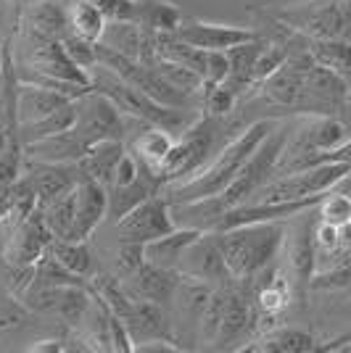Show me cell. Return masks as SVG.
<instances>
[{"instance_id": "cell-29", "label": "cell", "mask_w": 351, "mask_h": 353, "mask_svg": "<svg viewBox=\"0 0 351 353\" xmlns=\"http://www.w3.org/2000/svg\"><path fill=\"white\" fill-rule=\"evenodd\" d=\"M74 121H77V101H69L66 105L56 108L53 114H48V117L40 119V121L19 127V143L24 148V145H30V143L43 140V137L59 134V132H64V130H69Z\"/></svg>"}, {"instance_id": "cell-14", "label": "cell", "mask_w": 351, "mask_h": 353, "mask_svg": "<svg viewBox=\"0 0 351 353\" xmlns=\"http://www.w3.org/2000/svg\"><path fill=\"white\" fill-rule=\"evenodd\" d=\"M351 95V82L343 79L341 74L325 69L320 63L312 61L304 79V95H301V105H298V117L301 114H333L346 105Z\"/></svg>"}, {"instance_id": "cell-1", "label": "cell", "mask_w": 351, "mask_h": 353, "mask_svg": "<svg viewBox=\"0 0 351 353\" xmlns=\"http://www.w3.org/2000/svg\"><path fill=\"white\" fill-rule=\"evenodd\" d=\"M108 137L124 140L122 111L98 90H90L82 98H77V121L72 127L24 145V159L50 163H77L88 153L90 145L108 140Z\"/></svg>"}, {"instance_id": "cell-33", "label": "cell", "mask_w": 351, "mask_h": 353, "mask_svg": "<svg viewBox=\"0 0 351 353\" xmlns=\"http://www.w3.org/2000/svg\"><path fill=\"white\" fill-rule=\"evenodd\" d=\"M317 216L322 221H330L336 227H343L351 221V198L343 195L341 190H328L322 195V201L317 203Z\"/></svg>"}, {"instance_id": "cell-21", "label": "cell", "mask_w": 351, "mask_h": 353, "mask_svg": "<svg viewBox=\"0 0 351 353\" xmlns=\"http://www.w3.org/2000/svg\"><path fill=\"white\" fill-rule=\"evenodd\" d=\"M243 353H312L320 351V340L307 330L298 327H275L269 332L249 340V345H240Z\"/></svg>"}, {"instance_id": "cell-6", "label": "cell", "mask_w": 351, "mask_h": 353, "mask_svg": "<svg viewBox=\"0 0 351 353\" xmlns=\"http://www.w3.org/2000/svg\"><path fill=\"white\" fill-rule=\"evenodd\" d=\"M346 174H351V163L325 161L314 163L307 169H296L288 174L272 176L264 188L251 195V201L259 203H280V201H304V198H317L333 190ZM249 203V201H246Z\"/></svg>"}, {"instance_id": "cell-3", "label": "cell", "mask_w": 351, "mask_h": 353, "mask_svg": "<svg viewBox=\"0 0 351 353\" xmlns=\"http://www.w3.org/2000/svg\"><path fill=\"white\" fill-rule=\"evenodd\" d=\"M288 221H251L220 232L222 256L230 277L238 282H251L264 269L278 264L283 253Z\"/></svg>"}, {"instance_id": "cell-35", "label": "cell", "mask_w": 351, "mask_h": 353, "mask_svg": "<svg viewBox=\"0 0 351 353\" xmlns=\"http://www.w3.org/2000/svg\"><path fill=\"white\" fill-rule=\"evenodd\" d=\"M64 48L69 50L74 63H79L88 74L93 66H98V56H95V45L93 43H85V40H79V37H74V34L66 32L64 34Z\"/></svg>"}, {"instance_id": "cell-10", "label": "cell", "mask_w": 351, "mask_h": 353, "mask_svg": "<svg viewBox=\"0 0 351 353\" xmlns=\"http://www.w3.org/2000/svg\"><path fill=\"white\" fill-rule=\"evenodd\" d=\"M272 21L298 37H343L341 0H296L272 11Z\"/></svg>"}, {"instance_id": "cell-27", "label": "cell", "mask_w": 351, "mask_h": 353, "mask_svg": "<svg viewBox=\"0 0 351 353\" xmlns=\"http://www.w3.org/2000/svg\"><path fill=\"white\" fill-rule=\"evenodd\" d=\"M106 16L98 8V3L93 0H72L66 6V27H69V34L85 40V43L98 45L103 37V30H106Z\"/></svg>"}, {"instance_id": "cell-23", "label": "cell", "mask_w": 351, "mask_h": 353, "mask_svg": "<svg viewBox=\"0 0 351 353\" xmlns=\"http://www.w3.org/2000/svg\"><path fill=\"white\" fill-rule=\"evenodd\" d=\"M124 153H127L124 140H119V137H108V140H101V143L90 145L88 153L77 161V166H79L82 176L95 179V182H101L103 188H108Z\"/></svg>"}, {"instance_id": "cell-41", "label": "cell", "mask_w": 351, "mask_h": 353, "mask_svg": "<svg viewBox=\"0 0 351 353\" xmlns=\"http://www.w3.org/2000/svg\"><path fill=\"white\" fill-rule=\"evenodd\" d=\"M16 3V8L21 11V8H27V6H32V3H37V0H14Z\"/></svg>"}, {"instance_id": "cell-34", "label": "cell", "mask_w": 351, "mask_h": 353, "mask_svg": "<svg viewBox=\"0 0 351 353\" xmlns=\"http://www.w3.org/2000/svg\"><path fill=\"white\" fill-rule=\"evenodd\" d=\"M143 243H127V240H119L117 250H114V274L119 280L130 277L137 266L143 264Z\"/></svg>"}, {"instance_id": "cell-36", "label": "cell", "mask_w": 351, "mask_h": 353, "mask_svg": "<svg viewBox=\"0 0 351 353\" xmlns=\"http://www.w3.org/2000/svg\"><path fill=\"white\" fill-rule=\"evenodd\" d=\"M106 21H135L137 0H98Z\"/></svg>"}, {"instance_id": "cell-20", "label": "cell", "mask_w": 351, "mask_h": 353, "mask_svg": "<svg viewBox=\"0 0 351 353\" xmlns=\"http://www.w3.org/2000/svg\"><path fill=\"white\" fill-rule=\"evenodd\" d=\"M69 101H77V98H69L64 92H56V90L43 88V85L21 82L19 79V85H16V119H19V127L40 121L48 114H53L56 108L66 105Z\"/></svg>"}, {"instance_id": "cell-12", "label": "cell", "mask_w": 351, "mask_h": 353, "mask_svg": "<svg viewBox=\"0 0 351 353\" xmlns=\"http://www.w3.org/2000/svg\"><path fill=\"white\" fill-rule=\"evenodd\" d=\"M309 66H312V56L307 53L304 37H301V48H293L285 63L256 88L262 101H267L275 108H283V114H296L298 117V105H301V95H304V79H307Z\"/></svg>"}, {"instance_id": "cell-22", "label": "cell", "mask_w": 351, "mask_h": 353, "mask_svg": "<svg viewBox=\"0 0 351 353\" xmlns=\"http://www.w3.org/2000/svg\"><path fill=\"white\" fill-rule=\"evenodd\" d=\"M19 32L40 34V37H59L69 32L66 27V8H61L56 0H37L19 11Z\"/></svg>"}, {"instance_id": "cell-2", "label": "cell", "mask_w": 351, "mask_h": 353, "mask_svg": "<svg viewBox=\"0 0 351 353\" xmlns=\"http://www.w3.org/2000/svg\"><path fill=\"white\" fill-rule=\"evenodd\" d=\"M280 119H259L249 124L243 132L227 140L225 145L217 150L214 161L206 163L204 169L191 179H182V182H172V185H164L161 195L169 201V203H185V201H198V198H211V195H222V192L230 188L238 172L243 169V163L249 161V156L259 148L267 134L275 130Z\"/></svg>"}, {"instance_id": "cell-5", "label": "cell", "mask_w": 351, "mask_h": 353, "mask_svg": "<svg viewBox=\"0 0 351 353\" xmlns=\"http://www.w3.org/2000/svg\"><path fill=\"white\" fill-rule=\"evenodd\" d=\"M90 82H93V90H98L101 95H106L124 117L137 119L143 124L164 127L169 132H182L193 121L185 114L188 108H172V105H164L159 101H153L143 90L132 88L130 82H124L119 74H114L111 69L101 66V63L90 69Z\"/></svg>"}, {"instance_id": "cell-15", "label": "cell", "mask_w": 351, "mask_h": 353, "mask_svg": "<svg viewBox=\"0 0 351 353\" xmlns=\"http://www.w3.org/2000/svg\"><path fill=\"white\" fill-rule=\"evenodd\" d=\"M177 272L182 277H193V280L209 282V285H220V282L233 280L227 264H225V256H222L220 245V232L217 230H209L198 240H193L191 245L185 248Z\"/></svg>"}, {"instance_id": "cell-7", "label": "cell", "mask_w": 351, "mask_h": 353, "mask_svg": "<svg viewBox=\"0 0 351 353\" xmlns=\"http://www.w3.org/2000/svg\"><path fill=\"white\" fill-rule=\"evenodd\" d=\"M288 132H291V124L288 121H278L275 124V130L264 137L262 143H259V148L249 156V161L243 163V169L230 182V188L220 195L225 206L233 208L251 201V195L259 190V188H264L275 176L280 153H283L285 140H288Z\"/></svg>"}, {"instance_id": "cell-8", "label": "cell", "mask_w": 351, "mask_h": 353, "mask_svg": "<svg viewBox=\"0 0 351 353\" xmlns=\"http://www.w3.org/2000/svg\"><path fill=\"white\" fill-rule=\"evenodd\" d=\"M95 56H98L101 66L119 74L124 82H130L132 88L143 90L153 101H159L164 105H172V108H188V92L177 90L153 63L130 59V56L117 53V50H111V48H106L101 43L95 45Z\"/></svg>"}, {"instance_id": "cell-13", "label": "cell", "mask_w": 351, "mask_h": 353, "mask_svg": "<svg viewBox=\"0 0 351 353\" xmlns=\"http://www.w3.org/2000/svg\"><path fill=\"white\" fill-rule=\"evenodd\" d=\"M172 230H177L172 206L161 192L140 201L137 206H132L127 214H122L114 221L117 237L127 240V243H148V240H156V237L167 235Z\"/></svg>"}, {"instance_id": "cell-32", "label": "cell", "mask_w": 351, "mask_h": 353, "mask_svg": "<svg viewBox=\"0 0 351 353\" xmlns=\"http://www.w3.org/2000/svg\"><path fill=\"white\" fill-rule=\"evenodd\" d=\"M309 290H317V293H333V290H343L351 293V253H346L338 264H333L330 269H322L312 274L309 282Z\"/></svg>"}, {"instance_id": "cell-30", "label": "cell", "mask_w": 351, "mask_h": 353, "mask_svg": "<svg viewBox=\"0 0 351 353\" xmlns=\"http://www.w3.org/2000/svg\"><path fill=\"white\" fill-rule=\"evenodd\" d=\"M182 21L180 8L164 0H137V14H135V24L146 27L153 34H164V32H175Z\"/></svg>"}, {"instance_id": "cell-4", "label": "cell", "mask_w": 351, "mask_h": 353, "mask_svg": "<svg viewBox=\"0 0 351 353\" xmlns=\"http://www.w3.org/2000/svg\"><path fill=\"white\" fill-rule=\"evenodd\" d=\"M220 132L222 117H211V114L204 111V114H198V117L193 119L191 124L180 132L175 145L169 148V153L151 169L161 179V188L198 174L209 163V159L217 156V150L222 148L217 145Z\"/></svg>"}, {"instance_id": "cell-40", "label": "cell", "mask_w": 351, "mask_h": 353, "mask_svg": "<svg viewBox=\"0 0 351 353\" xmlns=\"http://www.w3.org/2000/svg\"><path fill=\"white\" fill-rule=\"evenodd\" d=\"M6 59H8V43L0 48V79H3V74H6Z\"/></svg>"}, {"instance_id": "cell-11", "label": "cell", "mask_w": 351, "mask_h": 353, "mask_svg": "<svg viewBox=\"0 0 351 353\" xmlns=\"http://www.w3.org/2000/svg\"><path fill=\"white\" fill-rule=\"evenodd\" d=\"M214 290V285L193 277H180L175 293L169 298L167 309H169V327H172V338L188 351L193 348L191 343H198V327L201 316L209 303V295Z\"/></svg>"}, {"instance_id": "cell-25", "label": "cell", "mask_w": 351, "mask_h": 353, "mask_svg": "<svg viewBox=\"0 0 351 353\" xmlns=\"http://www.w3.org/2000/svg\"><path fill=\"white\" fill-rule=\"evenodd\" d=\"M262 45H264V37H256V40L240 43L227 50L230 72H227V79L222 85L230 90V92H235L238 98L254 88V63H256V56H259Z\"/></svg>"}, {"instance_id": "cell-19", "label": "cell", "mask_w": 351, "mask_h": 353, "mask_svg": "<svg viewBox=\"0 0 351 353\" xmlns=\"http://www.w3.org/2000/svg\"><path fill=\"white\" fill-rule=\"evenodd\" d=\"M180 277H182V274L175 272V269H161V266H153V264H148V261H143V264L132 272L130 277L122 280V285H124V290H127L132 298L153 301V303L167 306L172 293H175Z\"/></svg>"}, {"instance_id": "cell-26", "label": "cell", "mask_w": 351, "mask_h": 353, "mask_svg": "<svg viewBox=\"0 0 351 353\" xmlns=\"http://www.w3.org/2000/svg\"><path fill=\"white\" fill-rule=\"evenodd\" d=\"M304 48L314 63L341 74L351 82V40L346 37H304Z\"/></svg>"}, {"instance_id": "cell-42", "label": "cell", "mask_w": 351, "mask_h": 353, "mask_svg": "<svg viewBox=\"0 0 351 353\" xmlns=\"http://www.w3.org/2000/svg\"><path fill=\"white\" fill-rule=\"evenodd\" d=\"M93 3H98V0H93Z\"/></svg>"}, {"instance_id": "cell-38", "label": "cell", "mask_w": 351, "mask_h": 353, "mask_svg": "<svg viewBox=\"0 0 351 353\" xmlns=\"http://www.w3.org/2000/svg\"><path fill=\"white\" fill-rule=\"evenodd\" d=\"M27 351L30 353H64V351H69V348H66V340H37Z\"/></svg>"}, {"instance_id": "cell-9", "label": "cell", "mask_w": 351, "mask_h": 353, "mask_svg": "<svg viewBox=\"0 0 351 353\" xmlns=\"http://www.w3.org/2000/svg\"><path fill=\"white\" fill-rule=\"evenodd\" d=\"M314 224H317V206L296 214L285 227V240H283L285 261L280 266L291 280L296 301L307 295L312 274H314Z\"/></svg>"}, {"instance_id": "cell-16", "label": "cell", "mask_w": 351, "mask_h": 353, "mask_svg": "<svg viewBox=\"0 0 351 353\" xmlns=\"http://www.w3.org/2000/svg\"><path fill=\"white\" fill-rule=\"evenodd\" d=\"M172 34L177 40L193 45V48H201V50H230L235 45L262 37L254 30L227 27V24H209V21H198V19H182Z\"/></svg>"}, {"instance_id": "cell-24", "label": "cell", "mask_w": 351, "mask_h": 353, "mask_svg": "<svg viewBox=\"0 0 351 353\" xmlns=\"http://www.w3.org/2000/svg\"><path fill=\"white\" fill-rule=\"evenodd\" d=\"M204 235V230H193V227H177L167 235L156 237V240H148L143 243V259L148 264L161 266V269H175L180 266V259L185 248L191 245L193 240Z\"/></svg>"}, {"instance_id": "cell-31", "label": "cell", "mask_w": 351, "mask_h": 353, "mask_svg": "<svg viewBox=\"0 0 351 353\" xmlns=\"http://www.w3.org/2000/svg\"><path fill=\"white\" fill-rule=\"evenodd\" d=\"M175 145V137L169 130L164 127H153V124H146V132H140L135 140L130 143V150L146 163L148 169H153L156 163L169 153V148Z\"/></svg>"}, {"instance_id": "cell-17", "label": "cell", "mask_w": 351, "mask_h": 353, "mask_svg": "<svg viewBox=\"0 0 351 353\" xmlns=\"http://www.w3.org/2000/svg\"><path fill=\"white\" fill-rule=\"evenodd\" d=\"M108 216V192L101 182L82 176L77 182V201H74V221L66 240H88Z\"/></svg>"}, {"instance_id": "cell-18", "label": "cell", "mask_w": 351, "mask_h": 353, "mask_svg": "<svg viewBox=\"0 0 351 353\" xmlns=\"http://www.w3.org/2000/svg\"><path fill=\"white\" fill-rule=\"evenodd\" d=\"M167 306L153 303V301H140V298H132L130 306L124 309V314L119 316L135 345L148 343V340H159V338H172V327H169V314ZM175 340V338H172ZM177 343V340H175Z\"/></svg>"}, {"instance_id": "cell-39", "label": "cell", "mask_w": 351, "mask_h": 353, "mask_svg": "<svg viewBox=\"0 0 351 353\" xmlns=\"http://www.w3.org/2000/svg\"><path fill=\"white\" fill-rule=\"evenodd\" d=\"M341 11H343V37L351 40V0H341Z\"/></svg>"}, {"instance_id": "cell-28", "label": "cell", "mask_w": 351, "mask_h": 353, "mask_svg": "<svg viewBox=\"0 0 351 353\" xmlns=\"http://www.w3.org/2000/svg\"><path fill=\"white\" fill-rule=\"evenodd\" d=\"M45 253L56 259L64 269H69L77 277H93V253L88 248V240H66V237H53L48 243Z\"/></svg>"}, {"instance_id": "cell-37", "label": "cell", "mask_w": 351, "mask_h": 353, "mask_svg": "<svg viewBox=\"0 0 351 353\" xmlns=\"http://www.w3.org/2000/svg\"><path fill=\"white\" fill-rule=\"evenodd\" d=\"M325 161H341V163H351V137H346L341 145L330 148V150H322L317 153L309 166H314V163H325Z\"/></svg>"}]
</instances>
